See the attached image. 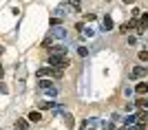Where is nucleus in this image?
I'll return each mask as SVG.
<instances>
[{"mask_svg": "<svg viewBox=\"0 0 148 130\" xmlns=\"http://www.w3.org/2000/svg\"><path fill=\"white\" fill-rule=\"evenodd\" d=\"M49 66L64 68V66H69V57H66V55H56V53H49Z\"/></svg>", "mask_w": 148, "mask_h": 130, "instance_id": "7ed1b4c3", "label": "nucleus"}, {"mask_svg": "<svg viewBox=\"0 0 148 130\" xmlns=\"http://www.w3.org/2000/svg\"><path fill=\"white\" fill-rule=\"evenodd\" d=\"M40 95H44V97H58V86H49V88H40L38 91Z\"/></svg>", "mask_w": 148, "mask_h": 130, "instance_id": "1a4fd4ad", "label": "nucleus"}, {"mask_svg": "<svg viewBox=\"0 0 148 130\" xmlns=\"http://www.w3.org/2000/svg\"><path fill=\"white\" fill-rule=\"evenodd\" d=\"M62 68H53V66H42V68H38L36 71V77L38 80H42V77H58L60 80L62 77Z\"/></svg>", "mask_w": 148, "mask_h": 130, "instance_id": "f257e3e1", "label": "nucleus"}, {"mask_svg": "<svg viewBox=\"0 0 148 130\" xmlns=\"http://www.w3.org/2000/svg\"><path fill=\"white\" fill-rule=\"evenodd\" d=\"M51 110H53V115H64V112H66V106L64 104H53Z\"/></svg>", "mask_w": 148, "mask_h": 130, "instance_id": "4468645a", "label": "nucleus"}, {"mask_svg": "<svg viewBox=\"0 0 148 130\" xmlns=\"http://www.w3.org/2000/svg\"><path fill=\"white\" fill-rule=\"evenodd\" d=\"M47 108H53V101H40V110H47Z\"/></svg>", "mask_w": 148, "mask_h": 130, "instance_id": "4be33fe9", "label": "nucleus"}, {"mask_svg": "<svg viewBox=\"0 0 148 130\" xmlns=\"http://www.w3.org/2000/svg\"><path fill=\"white\" fill-rule=\"evenodd\" d=\"M64 124H66V128H73L75 126V117L69 115V112H64Z\"/></svg>", "mask_w": 148, "mask_h": 130, "instance_id": "dca6fc26", "label": "nucleus"}, {"mask_svg": "<svg viewBox=\"0 0 148 130\" xmlns=\"http://www.w3.org/2000/svg\"><path fill=\"white\" fill-rule=\"evenodd\" d=\"M49 53H56V55H66V53H69L66 42H53V46H49Z\"/></svg>", "mask_w": 148, "mask_h": 130, "instance_id": "20e7f679", "label": "nucleus"}, {"mask_svg": "<svg viewBox=\"0 0 148 130\" xmlns=\"http://www.w3.org/2000/svg\"><path fill=\"white\" fill-rule=\"evenodd\" d=\"M49 25H51V27H62V18H58V16H51Z\"/></svg>", "mask_w": 148, "mask_h": 130, "instance_id": "a211bd4d", "label": "nucleus"}, {"mask_svg": "<svg viewBox=\"0 0 148 130\" xmlns=\"http://www.w3.org/2000/svg\"><path fill=\"white\" fill-rule=\"evenodd\" d=\"M27 119H29V121H33V124H38V121H42V115H40V110H31Z\"/></svg>", "mask_w": 148, "mask_h": 130, "instance_id": "f8f14e48", "label": "nucleus"}, {"mask_svg": "<svg viewBox=\"0 0 148 130\" xmlns=\"http://www.w3.org/2000/svg\"><path fill=\"white\" fill-rule=\"evenodd\" d=\"M146 73H148V68H146V66H135L133 71H130V77H133V80H142Z\"/></svg>", "mask_w": 148, "mask_h": 130, "instance_id": "0eeeda50", "label": "nucleus"}, {"mask_svg": "<svg viewBox=\"0 0 148 130\" xmlns=\"http://www.w3.org/2000/svg\"><path fill=\"white\" fill-rule=\"evenodd\" d=\"M2 75H5V68L0 66V80H2Z\"/></svg>", "mask_w": 148, "mask_h": 130, "instance_id": "bb28decb", "label": "nucleus"}, {"mask_svg": "<svg viewBox=\"0 0 148 130\" xmlns=\"http://www.w3.org/2000/svg\"><path fill=\"white\" fill-rule=\"evenodd\" d=\"M137 57H139V62H148V49L139 51V53H137Z\"/></svg>", "mask_w": 148, "mask_h": 130, "instance_id": "6ab92c4d", "label": "nucleus"}, {"mask_svg": "<svg viewBox=\"0 0 148 130\" xmlns=\"http://www.w3.org/2000/svg\"><path fill=\"white\" fill-rule=\"evenodd\" d=\"M95 31H97L95 27H84V29H82V37H84V40H93V37H95Z\"/></svg>", "mask_w": 148, "mask_h": 130, "instance_id": "9d476101", "label": "nucleus"}, {"mask_svg": "<svg viewBox=\"0 0 148 130\" xmlns=\"http://www.w3.org/2000/svg\"><path fill=\"white\" fill-rule=\"evenodd\" d=\"M66 5L73 9V11H80L82 9V0H66Z\"/></svg>", "mask_w": 148, "mask_h": 130, "instance_id": "2eb2a0df", "label": "nucleus"}, {"mask_svg": "<svg viewBox=\"0 0 148 130\" xmlns=\"http://www.w3.org/2000/svg\"><path fill=\"white\" fill-rule=\"evenodd\" d=\"M77 55H80V57H86L88 55V49H86V46H77Z\"/></svg>", "mask_w": 148, "mask_h": 130, "instance_id": "412c9836", "label": "nucleus"}, {"mask_svg": "<svg viewBox=\"0 0 148 130\" xmlns=\"http://www.w3.org/2000/svg\"><path fill=\"white\" fill-rule=\"evenodd\" d=\"M102 29H104V31H111L113 29V18L111 16H104V18H102Z\"/></svg>", "mask_w": 148, "mask_h": 130, "instance_id": "9b49d317", "label": "nucleus"}, {"mask_svg": "<svg viewBox=\"0 0 148 130\" xmlns=\"http://www.w3.org/2000/svg\"><path fill=\"white\" fill-rule=\"evenodd\" d=\"M122 121H124V126H135V124H137L135 115H126V117H124Z\"/></svg>", "mask_w": 148, "mask_h": 130, "instance_id": "f3484780", "label": "nucleus"}, {"mask_svg": "<svg viewBox=\"0 0 148 130\" xmlns=\"http://www.w3.org/2000/svg\"><path fill=\"white\" fill-rule=\"evenodd\" d=\"M84 20H88V22H93V20H95V13H84Z\"/></svg>", "mask_w": 148, "mask_h": 130, "instance_id": "5701e85b", "label": "nucleus"}, {"mask_svg": "<svg viewBox=\"0 0 148 130\" xmlns=\"http://www.w3.org/2000/svg\"><path fill=\"white\" fill-rule=\"evenodd\" d=\"M135 93H137V95L148 93V84H146V82H139V84H135Z\"/></svg>", "mask_w": 148, "mask_h": 130, "instance_id": "ddd939ff", "label": "nucleus"}, {"mask_svg": "<svg viewBox=\"0 0 148 130\" xmlns=\"http://www.w3.org/2000/svg\"><path fill=\"white\" fill-rule=\"evenodd\" d=\"M137 42H139V40H137V35H130V37H128V44H133V46H135Z\"/></svg>", "mask_w": 148, "mask_h": 130, "instance_id": "b1692460", "label": "nucleus"}, {"mask_svg": "<svg viewBox=\"0 0 148 130\" xmlns=\"http://www.w3.org/2000/svg\"><path fill=\"white\" fill-rule=\"evenodd\" d=\"M135 119H137L139 126H146L148 124V110H142V108H139V110L135 112Z\"/></svg>", "mask_w": 148, "mask_h": 130, "instance_id": "6e6552de", "label": "nucleus"}, {"mask_svg": "<svg viewBox=\"0 0 148 130\" xmlns=\"http://www.w3.org/2000/svg\"><path fill=\"white\" fill-rule=\"evenodd\" d=\"M0 93H7V86L2 84V82H0Z\"/></svg>", "mask_w": 148, "mask_h": 130, "instance_id": "393cba45", "label": "nucleus"}, {"mask_svg": "<svg viewBox=\"0 0 148 130\" xmlns=\"http://www.w3.org/2000/svg\"><path fill=\"white\" fill-rule=\"evenodd\" d=\"M97 126H99V117H88V119L82 121L80 130H97Z\"/></svg>", "mask_w": 148, "mask_h": 130, "instance_id": "39448f33", "label": "nucleus"}, {"mask_svg": "<svg viewBox=\"0 0 148 130\" xmlns=\"http://www.w3.org/2000/svg\"><path fill=\"white\" fill-rule=\"evenodd\" d=\"M71 11H73V9H71V7L64 2V5H58L56 9H53V16H58V18H66Z\"/></svg>", "mask_w": 148, "mask_h": 130, "instance_id": "423d86ee", "label": "nucleus"}, {"mask_svg": "<svg viewBox=\"0 0 148 130\" xmlns=\"http://www.w3.org/2000/svg\"><path fill=\"white\" fill-rule=\"evenodd\" d=\"M133 2H135V0H124V5H133Z\"/></svg>", "mask_w": 148, "mask_h": 130, "instance_id": "a878e982", "label": "nucleus"}, {"mask_svg": "<svg viewBox=\"0 0 148 130\" xmlns=\"http://www.w3.org/2000/svg\"><path fill=\"white\" fill-rule=\"evenodd\" d=\"M16 130H27V121L25 119H18V121H16Z\"/></svg>", "mask_w": 148, "mask_h": 130, "instance_id": "aec40b11", "label": "nucleus"}, {"mask_svg": "<svg viewBox=\"0 0 148 130\" xmlns=\"http://www.w3.org/2000/svg\"><path fill=\"white\" fill-rule=\"evenodd\" d=\"M49 37L53 40V42H66L69 40V31L64 29V27H51Z\"/></svg>", "mask_w": 148, "mask_h": 130, "instance_id": "f03ea898", "label": "nucleus"}]
</instances>
